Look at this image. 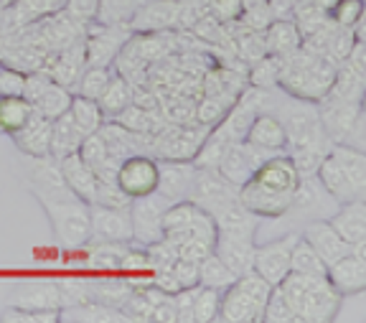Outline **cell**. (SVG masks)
<instances>
[{
	"label": "cell",
	"instance_id": "59",
	"mask_svg": "<svg viewBox=\"0 0 366 323\" xmlns=\"http://www.w3.org/2000/svg\"><path fill=\"white\" fill-rule=\"evenodd\" d=\"M209 252H214L212 244L201 242V239H194V237H189V239H183V242L178 244V257H183V260L201 262Z\"/></svg>",
	"mask_w": 366,
	"mask_h": 323
},
{
	"label": "cell",
	"instance_id": "60",
	"mask_svg": "<svg viewBox=\"0 0 366 323\" xmlns=\"http://www.w3.org/2000/svg\"><path fill=\"white\" fill-rule=\"evenodd\" d=\"M97 6H99V0H66V11L74 18H79V21H84V24L94 21Z\"/></svg>",
	"mask_w": 366,
	"mask_h": 323
},
{
	"label": "cell",
	"instance_id": "57",
	"mask_svg": "<svg viewBox=\"0 0 366 323\" xmlns=\"http://www.w3.org/2000/svg\"><path fill=\"white\" fill-rule=\"evenodd\" d=\"M171 272L181 288H196V285H199V262L178 257V260L173 262Z\"/></svg>",
	"mask_w": 366,
	"mask_h": 323
},
{
	"label": "cell",
	"instance_id": "20",
	"mask_svg": "<svg viewBox=\"0 0 366 323\" xmlns=\"http://www.w3.org/2000/svg\"><path fill=\"white\" fill-rule=\"evenodd\" d=\"M196 166L194 161H158V189L168 202H183L189 199L191 184H194Z\"/></svg>",
	"mask_w": 366,
	"mask_h": 323
},
{
	"label": "cell",
	"instance_id": "6",
	"mask_svg": "<svg viewBox=\"0 0 366 323\" xmlns=\"http://www.w3.org/2000/svg\"><path fill=\"white\" fill-rule=\"evenodd\" d=\"M277 117L282 120L287 133L285 153H292V150H320V153H328L331 150V140H328L318 115V104L295 99V104L282 107V112Z\"/></svg>",
	"mask_w": 366,
	"mask_h": 323
},
{
	"label": "cell",
	"instance_id": "24",
	"mask_svg": "<svg viewBox=\"0 0 366 323\" xmlns=\"http://www.w3.org/2000/svg\"><path fill=\"white\" fill-rule=\"evenodd\" d=\"M16 148L21 150L23 156L41 158L49 156V143H51V120L39 112H31V117L26 120V125L21 130L11 135Z\"/></svg>",
	"mask_w": 366,
	"mask_h": 323
},
{
	"label": "cell",
	"instance_id": "27",
	"mask_svg": "<svg viewBox=\"0 0 366 323\" xmlns=\"http://www.w3.org/2000/svg\"><path fill=\"white\" fill-rule=\"evenodd\" d=\"M328 224L338 232L343 242H349L351 247L354 244L366 242V204L364 199H354V202L341 204L336 214H333Z\"/></svg>",
	"mask_w": 366,
	"mask_h": 323
},
{
	"label": "cell",
	"instance_id": "10",
	"mask_svg": "<svg viewBox=\"0 0 366 323\" xmlns=\"http://www.w3.org/2000/svg\"><path fill=\"white\" fill-rule=\"evenodd\" d=\"M132 36L125 26H104L89 21L84 31V56L86 66H112L125 41Z\"/></svg>",
	"mask_w": 366,
	"mask_h": 323
},
{
	"label": "cell",
	"instance_id": "16",
	"mask_svg": "<svg viewBox=\"0 0 366 323\" xmlns=\"http://www.w3.org/2000/svg\"><path fill=\"white\" fill-rule=\"evenodd\" d=\"M269 156H272V153H267V150L254 148V145H249L247 140H239V143H232L227 148V153H224L217 171L229 184L239 189L242 184H247V181L252 179V174L257 171L259 163H264Z\"/></svg>",
	"mask_w": 366,
	"mask_h": 323
},
{
	"label": "cell",
	"instance_id": "40",
	"mask_svg": "<svg viewBox=\"0 0 366 323\" xmlns=\"http://www.w3.org/2000/svg\"><path fill=\"white\" fill-rule=\"evenodd\" d=\"M328 270V265L318 257L313 247L305 242L303 237H297L295 244H292L290 252V272H297V275H315L323 277Z\"/></svg>",
	"mask_w": 366,
	"mask_h": 323
},
{
	"label": "cell",
	"instance_id": "7",
	"mask_svg": "<svg viewBox=\"0 0 366 323\" xmlns=\"http://www.w3.org/2000/svg\"><path fill=\"white\" fill-rule=\"evenodd\" d=\"M318 115L331 145L343 143L364 150L366 138H364V107L361 104L343 102V99L326 94L318 102Z\"/></svg>",
	"mask_w": 366,
	"mask_h": 323
},
{
	"label": "cell",
	"instance_id": "11",
	"mask_svg": "<svg viewBox=\"0 0 366 323\" xmlns=\"http://www.w3.org/2000/svg\"><path fill=\"white\" fill-rule=\"evenodd\" d=\"M189 202L214 217L224 207L237 202V186L229 184L217 168H196L194 184H191L189 191Z\"/></svg>",
	"mask_w": 366,
	"mask_h": 323
},
{
	"label": "cell",
	"instance_id": "2",
	"mask_svg": "<svg viewBox=\"0 0 366 323\" xmlns=\"http://www.w3.org/2000/svg\"><path fill=\"white\" fill-rule=\"evenodd\" d=\"M297 181L300 174L292 166L290 156L277 153L259 163L252 179L237 189V202L259 219H280L290 209Z\"/></svg>",
	"mask_w": 366,
	"mask_h": 323
},
{
	"label": "cell",
	"instance_id": "62",
	"mask_svg": "<svg viewBox=\"0 0 366 323\" xmlns=\"http://www.w3.org/2000/svg\"><path fill=\"white\" fill-rule=\"evenodd\" d=\"M181 3H191V6H204L206 0H181Z\"/></svg>",
	"mask_w": 366,
	"mask_h": 323
},
{
	"label": "cell",
	"instance_id": "43",
	"mask_svg": "<svg viewBox=\"0 0 366 323\" xmlns=\"http://www.w3.org/2000/svg\"><path fill=\"white\" fill-rule=\"evenodd\" d=\"M219 303H222V290L196 285L194 306H191V321L194 323L219 321Z\"/></svg>",
	"mask_w": 366,
	"mask_h": 323
},
{
	"label": "cell",
	"instance_id": "36",
	"mask_svg": "<svg viewBox=\"0 0 366 323\" xmlns=\"http://www.w3.org/2000/svg\"><path fill=\"white\" fill-rule=\"evenodd\" d=\"M132 285L130 280H89V295L94 303L107 306L112 311H120L125 300L130 298Z\"/></svg>",
	"mask_w": 366,
	"mask_h": 323
},
{
	"label": "cell",
	"instance_id": "35",
	"mask_svg": "<svg viewBox=\"0 0 366 323\" xmlns=\"http://www.w3.org/2000/svg\"><path fill=\"white\" fill-rule=\"evenodd\" d=\"M132 89L135 87H132L125 76L117 74V71H112L107 87H104V92L99 94V99H97L104 120H112L117 112H122L127 104H132Z\"/></svg>",
	"mask_w": 366,
	"mask_h": 323
},
{
	"label": "cell",
	"instance_id": "12",
	"mask_svg": "<svg viewBox=\"0 0 366 323\" xmlns=\"http://www.w3.org/2000/svg\"><path fill=\"white\" fill-rule=\"evenodd\" d=\"M114 184L120 186L130 199H140L158 189V158L150 153H135L120 161Z\"/></svg>",
	"mask_w": 366,
	"mask_h": 323
},
{
	"label": "cell",
	"instance_id": "23",
	"mask_svg": "<svg viewBox=\"0 0 366 323\" xmlns=\"http://www.w3.org/2000/svg\"><path fill=\"white\" fill-rule=\"evenodd\" d=\"M247 143L254 145V148H262L272 156L277 153H285L287 150V133H285V125L282 120L274 112L264 110L257 112L254 120H252L249 130H247Z\"/></svg>",
	"mask_w": 366,
	"mask_h": 323
},
{
	"label": "cell",
	"instance_id": "61",
	"mask_svg": "<svg viewBox=\"0 0 366 323\" xmlns=\"http://www.w3.org/2000/svg\"><path fill=\"white\" fill-rule=\"evenodd\" d=\"M150 321H166V323H178L176 316V306H173V295H163L153 306L150 313Z\"/></svg>",
	"mask_w": 366,
	"mask_h": 323
},
{
	"label": "cell",
	"instance_id": "56",
	"mask_svg": "<svg viewBox=\"0 0 366 323\" xmlns=\"http://www.w3.org/2000/svg\"><path fill=\"white\" fill-rule=\"evenodd\" d=\"M0 321H18V323H56L59 321V311H41V313H29V311H18L11 308L0 313Z\"/></svg>",
	"mask_w": 366,
	"mask_h": 323
},
{
	"label": "cell",
	"instance_id": "9",
	"mask_svg": "<svg viewBox=\"0 0 366 323\" xmlns=\"http://www.w3.org/2000/svg\"><path fill=\"white\" fill-rule=\"evenodd\" d=\"M23 97L29 99V104L34 107V112L49 117V120H56L59 115H64V112L69 110L74 92L66 89V87H61V84H56L51 76L41 69V71H31V74H26V89H23Z\"/></svg>",
	"mask_w": 366,
	"mask_h": 323
},
{
	"label": "cell",
	"instance_id": "29",
	"mask_svg": "<svg viewBox=\"0 0 366 323\" xmlns=\"http://www.w3.org/2000/svg\"><path fill=\"white\" fill-rule=\"evenodd\" d=\"M214 222H217V234L249 237V239H257L259 217L247 212L239 202H232L229 207H224L222 212L214 214Z\"/></svg>",
	"mask_w": 366,
	"mask_h": 323
},
{
	"label": "cell",
	"instance_id": "8",
	"mask_svg": "<svg viewBox=\"0 0 366 323\" xmlns=\"http://www.w3.org/2000/svg\"><path fill=\"white\" fill-rule=\"evenodd\" d=\"M173 202H168L160 191L145 194L130 202V224H132V244L145 247L163 237V214Z\"/></svg>",
	"mask_w": 366,
	"mask_h": 323
},
{
	"label": "cell",
	"instance_id": "38",
	"mask_svg": "<svg viewBox=\"0 0 366 323\" xmlns=\"http://www.w3.org/2000/svg\"><path fill=\"white\" fill-rule=\"evenodd\" d=\"M34 107L29 104V99L18 94V97H0V133L13 135L16 130H21L26 125V120L31 117Z\"/></svg>",
	"mask_w": 366,
	"mask_h": 323
},
{
	"label": "cell",
	"instance_id": "25",
	"mask_svg": "<svg viewBox=\"0 0 366 323\" xmlns=\"http://www.w3.org/2000/svg\"><path fill=\"white\" fill-rule=\"evenodd\" d=\"M254 247H257V239H249V237L217 234V242H214V252L222 257V262L234 272L237 277L244 275V272H252Z\"/></svg>",
	"mask_w": 366,
	"mask_h": 323
},
{
	"label": "cell",
	"instance_id": "30",
	"mask_svg": "<svg viewBox=\"0 0 366 323\" xmlns=\"http://www.w3.org/2000/svg\"><path fill=\"white\" fill-rule=\"evenodd\" d=\"M81 140H84V133H81L79 125L71 120V115H69V110H66L64 115H59L56 120H51V143H49V156H51L54 161H61V158L71 156V153L79 150Z\"/></svg>",
	"mask_w": 366,
	"mask_h": 323
},
{
	"label": "cell",
	"instance_id": "42",
	"mask_svg": "<svg viewBox=\"0 0 366 323\" xmlns=\"http://www.w3.org/2000/svg\"><path fill=\"white\" fill-rule=\"evenodd\" d=\"M280 69H282V59L272 56V54H264L262 59L252 61V66L247 69V84L259 89H274L277 81H280Z\"/></svg>",
	"mask_w": 366,
	"mask_h": 323
},
{
	"label": "cell",
	"instance_id": "63",
	"mask_svg": "<svg viewBox=\"0 0 366 323\" xmlns=\"http://www.w3.org/2000/svg\"><path fill=\"white\" fill-rule=\"evenodd\" d=\"M0 3H13V0H0Z\"/></svg>",
	"mask_w": 366,
	"mask_h": 323
},
{
	"label": "cell",
	"instance_id": "3",
	"mask_svg": "<svg viewBox=\"0 0 366 323\" xmlns=\"http://www.w3.org/2000/svg\"><path fill=\"white\" fill-rule=\"evenodd\" d=\"M277 288L285 293L287 303L292 308V321L295 323H326L338 316L343 295L333 290L328 277L315 275H297L287 272Z\"/></svg>",
	"mask_w": 366,
	"mask_h": 323
},
{
	"label": "cell",
	"instance_id": "1",
	"mask_svg": "<svg viewBox=\"0 0 366 323\" xmlns=\"http://www.w3.org/2000/svg\"><path fill=\"white\" fill-rule=\"evenodd\" d=\"M21 171L26 184H29V191L49 217V224H51L54 239L59 247L66 252L86 247V242L92 239L89 204L81 202L74 191L64 184L59 163L51 156H26Z\"/></svg>",
	"mask_w": 366,
	"mask_h": 323
},
{
	"label": "cell",
	"instance_id": "45",
	"mask_svg": "<svg viewBox=\"0 0 366 323\" xmlns=\"http://www.w3.org/2000/svg\"><path fill=\"white\" fill-rule=\"evenodd\" d=\"M145 257H148V267L150 272L153 270H171L173 262L178 260V247L171 242V239H166V237H160V239H155V242L145 244Z\"/></svg>",
	"mask_w": 366,
	"mask_h": 323
},
{
	"label": "cell",
	"instance_id": "32",
	"mask_svg": "<svg viewBox=\"0 0 366 323\" xmlns=\"http://www.w3.org/2000/svg\"><path fill=\"white\" fill-rule=\"evenodd\" d=\"M364 87H366V74L356 71L351 64L341 61L336 66V74H333V84L328 89V94L343 102H354L361 104L364 102Z\"/></svg>",
	"mask_w": 366,
	"mask_h": 323
},
{
	"label": "cell",
	"instance_id": "26",
	"mask_svg": "<svg viewBox=\"0 0 366 323\" xmlns=\"http://www.w3.org/2000/svg\"><path fill=\"white\" fill-rule=\"evenodd\" d=\"M11 308L29 313H41V311H61V295H59V283H31L26 288H18L16 295L11 298Z\"/></svg>",
	"mask_w": 366,
	"mask_h": 323
},
{
	"label": "cell",
	"instance_id": "22",
	"mask_svg": "<svg viewBox=\"0 0 366 323\" xmlns=\"http://www.w3.org/2000/svg\"><path fill=\"white\" fill-rule=\"evenodd\" d=\"M97 133L104 140L107 153L114 161H125L127 156H135V153H150V135L132 133V130L122 127L120 122L104 120Z\"/></svg>",
	"mask_w": 366,
	"mask_h": 323
},
{
	"label": "cell",
	"instance_id": "14",
	"mask_svg": "<svg viewBox=\"0 0 366 323\" xmlns=\"http://www.w3.org/2000/svg\"><path fill=\"white\" fill-rule=\"evenodd\" d=\"M183 29L181 0H145L130 21L132 34H158Z\"/></svg>",
	"mask_w": 366,
	"mask_h": 323
},
{
	"label": "cell",
	"instance_id": "53",
	"mask_svg": "<svg viewBox=\"0 0 366 323\" xmlns=\"http://www.w3.org/2000/svg\"><path fill=\"white\" fill-rule=\"evenodd\" d=\"M237 54H239L244 61H257L267 54V46H264V36L259 31H247L244 29V36L237 39Z\"/></svg>",
	"mask_w": 366,
	"mask_h": 323
},
{
	"label": "cell",
	"instance_id": "15",
	"mask_svg": "<svg viewBox=\"0 0 366 323\" xmlns=\"http://www.w3.org/2000/svg\"><path fill=\"white\" fill-rule=\"evenodd\" d=\"M66 0H13V3H0V36H8L13 31L31 26L36 21L54 16L64 11Z\"/></svg>",
	"mask_w": 366,
	"mask_h": 323
},
{
	"label": "cell",
	"instance_id": "4",
	"mask_svg": "<svg viewBox=\"0 0 366 323\" xmlns=\"http://www.w3.org/2000/svg\"><path fill=\"white\" fill-rule=\"evenodd\" d=\"M336 66L338 64L331 61L328 56H315L305 49H297L290 56L282 59L277 87L285 94H290L292 99L318 104L331 89Z\"/></svg>",
	"mask_w": 366,
	"mask_h": 323
},
{
	"label": "cell",
	"instance_id": "49",
	"mask_svg": "<svg viewBox=\"0 0 366 323\" xmlns=\"http://www.w3.org/2000/svg\"><path fill=\"white\" fill-rule=\"evenodd\" d=\"M262 321H267V323H290L292 321V308H290V303H287L285 293H282L277 285L269 290V298H267V303H264Z\"/></svg>",
	"mask_w": 366,
	"mask_h": 323
},
{
	"label": "cell",
	"instance_id": "37",
	"mask_svg": "<svg viewBox=\"0 0 366 323\" xmlns=\"http://www.w3.org/2000/svg\"><path fill=\"white\" fill-rule=\"evenodd\" d=\"M143 3L145 0H99L94 21L104 26H125V29H130L132 16Z\"/></svg>",
	"mask_w": 366,
	"mask_h": 323
},
{
	"label": "cell",
	"instance_id": "52",
	"mask_svg": "<svg viewBox=\"0 0 366 323\" xmlns=\"http://www.w3.org/2000/svg\"><path fill=\"white\" fill-rule=\"evenodd\" d=\"M206 3H209V16L224 26L237 24L244 13V0H206Z\"/></svg>",
	"mask_w": 366,
	"mask_h": 323
},
{
	"label": "cell",
	"instance_id": "55",
	"mask_svg": "<svg viewBox=\"0 0 366 323\" xmlns=\"http://www.w3.org/2000/svg\"><path fill=\"white\" fill-rule=\"evenodd\" d=\"M26 89V74L0 64V97H18Z\"/></svg>",
	"mask_w": 366,
	"mask_h": 323
},
{
	"label": "cell",
	"instance_id": "31",
	"mask_svg": "<svg viewBox=\"0 0 366 323\" xmlns=\"http://www.w3.org/2000/svg\"><path fill=\"white\" fill-rule=\"evenodd\" d=\"M264 36V46H267V54L272 56H290L292 51L300 49L303 44V36L297 31V26L292 24V18H282V21H272L267 29L262 31Z\"/></svg>",
	"mask_w": 366,
	"mask_h": 323
},
{
	"label": "cell",
	"instance_id": "21",
	"mask_svg": "<svg viewBox=\"0 0 366 323\" xmlns=\"http://www.w3.org/2000/svg\"><path fill=\"white\" fill-rule=\"evenodd\" d=\"M305 239V242L310 244V247L318 252V257L326 265H331V262L341 260L343 254H349L351 252V244L349 242H343L341 237H338V232L333 229L331 224H328V219H310L305 222L303 227V234H300Z\"/></svg>",
	"mask_w": 366,
	"mask_h": 323
},
{
	"label": "cell",
	"instance_id": "48",
	"mask_svg": "<svg viewBox=\"0 0 366 323\" xmlns=\"http://www.w3.org/2000/svg\"><path fill=\"white\" fill-rule=\"evenodd\" d=\"M130 202L132 199L127 197L125 191L114 184V181H99L97 179L94 202L92 204H99V207H109V209H130Z\"/></svg>",
	"mask_w": 366,
	"mask_h": 323
},
{
	"label": "cell",
	"instance_id": "17",
	"mask_svg": "<svg viewBox=\"0 0 366 323\" xmlns=\"http://www.w3.org/2000/svg\"><path fill=\"white\" fill-rule=\"evenodd\" d=\"M86 69V56H84V36L76 41H71L69 46L59 49V51H51L46 56L44 71L51 76L56 84L71 89L74 92L76 81H79L81 71Z\"/></svg>",
	"mask_w": 366,
	"mask_h": 323
},
{
	"label": "cell",
	"instance_id": "41",
	"mask_svg": "<svg viewBox=\"0 0 366 323\" xmlns=\"http://www.w3.org/2000/svg\"><path fill=\"white\" fill-rule=\"evenodd\" d=\"M69 115H71V120L79 125V130L84 135L97 133L99 125L104 122V115H102V110H99L97 99L81 97V94H74V97H71V104H69Z\"/></svg>",
	"mask_w": 366,
	"mask_h": 323
},
{
	"label": "cell",
	"instance_id": "28",
	"mask_svg": "<svg viewBox=\"0 0 366 323\" xmlns=\"http://www.w3.org/2000/svg\"><path fill=\"white\" fill-rule=\"evenodd\" d=\"M56 163H59V171H61L64 184L74 191L81 202H86V204L94 202L97 176H94V171H92V168L86 166L84 161H81L79 153H71V156L61 158V161H56Z\"/></svg>",
	"mask_w": 366,
	"mask_h": 323
},
{
	"label": "cell",
	"instance_id": "19",
	"mask_svg": "<svg viewBox=\"0 0 366 323\" xmlns=\"http://www.w3.org/2000/svg\"><path fill=\"white\" fill-rule=\"evenodd\" d=\"M326 277L338 295L361 293L366 288V254L351 249L349 254H343L341 260L328 265Z\"/></svg>",
	"mask_w": 366,
	"mask_h": 323
},
{
	"label": "cell",
	"instance_id": "5",
	"mask_svg": "<svg viewBox=\"0 0 366 323\" xmlns=\"http://www.w3.org/2000/svg\"><path fill=\"white\" fill-rule=\"evenodd\" d=\"M269 285L257 272H244L222 290V303H219V321L227 323H262L264 303L269 298Z\"/></svg>",
	"mask_w": 366,
	"mask_h": 323
},
{
	"label": "cell",
	"instance_id": "33",
	"mask_svg": "<svg viewBox=\"0 0 366 323\" xmlns=\"http://www.w3.org/2000/svg\"><path fill=\"white\" fill-rule=\"evenodd\" d=\"M333 158L338 161V166L343 168V174L349 176V181L354 184V189L359 191L361 197H366V153L354 145L336 143L328 150Z\"/></svg>",
	"mask_w": 366,
	"mask_h": 323
},
{
	"label": "cell",
	"instance_id": "18",
	"mask_svg": "<svg viewBox=\"0 0 366 323\" xmlns=\"http://www.w3.org/2000/svg\"><path fill=\"white\" fill-rule=\"evenodd\" d=\"M89 227L94 242H132L130 209L89 204Z\"/></svg>",
	"mask_w": 366,
	"mask_h": 323
},
{
	"label": "cell",
	"instance_id": "54",
	"mask_svg": "<svg viewBox=\"0 0 366 323\" xmlns=\"http://www.w3.org/2000/svg\"><path fill=\"white\" fill-rule=\"evenodd\" d=\"M356 41H359V39H356L354 29H341V26H338L336 34H333V39H331V44H328L326 56L331 59V61H336V64L346 61V56L351 54V49H354Z\"/></svg>",
	"mask_w": 366,
	"mask_h": 323
},
{
	"label": "cell",
	"instance_id": "50",
	"mask_svg": "<svg viewBox=\"0 0 366 323\" xmlns=\"http://www.w3.org/2000/svg\"><path fill=\"white\" fill-rule=\"evenodd\" d=\"M189 237H194V239H201V242L212 244V247H214V242H217V222H214L212 214L196 207L194 209V217H191Z\"/></svg>",
	"mask_w": 366,
	"mask_h": 323
},
{
	"label": "cell",
	"instance_id": "34",
	"mask_svg": "<svg viewBox=\"0 0 366 323\" xmlns=\"http://www.w3.org/2000/svg\"><path fill=\"white\" fill-rule=\"evenodd\" d=\"M130 244L132 242H94V239H89L86 242V247H89L86 265L97 272H117Z\"/></svg>",
	"mask_w": 366,
	"mask_h": 323
},
{
	"label": "cell",
	"instance_id": "46",
	"mask_svg": "<svg viewBox=\"0 0 366 323\" xmlns=\"http://www.w3.org/2000/svg\"><path fill=\"white\" fill-rule=\"evenodd\" d=\"M328 18L341 29H354L364 18V0H336L328 11Z\"/></svg>",
	"mask_w": 366,
	"mask_h": 323
},
{
	"label": "cell",
	"instance_id": "39",
	"mask_svg": "<svg viewBox=\"0 0 366 323\" xmlns=\"http://www.w3.org/2000/svg\"><path fill=\"white\" fill-rule=\"evenodd\" d=\"M234 280H237V275L224 265L217 252H209L204 260L199 262V285H204V288L227 290Z\"/></svg>",
	"mask_w": 366,
	"mask_h": 323
},
{
	"label": "cell",
	"instance_id": "13",
	"mask_svg": "<svg viewBox=\"0 0 366 323\" xmlns=\"http://www.w3.org/2000/svg\"><path fill=\"white\" fill-rule=\"evenodd\" d=\"M300 234L287 232L285 237H277L272 242H264L254 247V260H252V270L259 277H264L269 285H280L282 277L290 272V252L292 244Z\"/></svg>",
	"mask_w": 366,
	"mask_h": 323
},
{
	"label": "cell",
	"instance_id": "47",
	"mask_svg": "<svg viewBox=\"0 0 366 323\" xmlns=\"http://www.w3.org/2000/svg\"><path fill=\"white\" fill-rule=\"evenodd\" d=\"M79 158L86 163V166L94 171V176H97V171H99V166H102L107 158H112L107 153V145H104V140L99 138V133H89V135H84V140H81V145H79Z\"/></svg>",
	"mask_w": 366,
	"mask_h": 323
},
{
	"label": "cell",
	"instance_id": "51",
	"mask_svg": "<svg viewBox=\"0 0 366 323\" xmlns=\"http://www.w3.org/2000/svg\"><path fill=\"white\" fill-rule=\"evenodd\" d=\"M59 295H61V308H74L81 303H89V280H61L59 283Z\"/></svg>",
	"mask_w": 366,
	"mask_h": 323
},
{
	"label": "cell",
	"instance_id": "44",
	"mask_svg": "<svg viewBox=\"0 0 366 323\" xmlns=\"http://www.w3.org/2000/svg\"><path fill=\"white\" fill-rule=\"evenodd\" d=\"M109 76H112V69L109 66H86L81 71L79 81H76L74 94H81V97H89V99H99V94L104 92L107 87Z\"/></svg>",
	"mask_w": 366,
	"mask_h": 323
},
{
	"label": "cell",
	"instance_id": "58",
	"mask_svg": "<svg viewBox=\"0 0 366 323\" xmlns=\"http://www.w3.org/2000/svg\"><path fill=\"white\" fill-rule=\"evenodd\" d=\"M120 272H127V275H137V272H150L148 267V257H145V249L143 247H132L125 252L120 262Z\"/></svg>",
	"mask_w": 366,
	"mask_h": 323
}]
</instances>
